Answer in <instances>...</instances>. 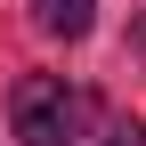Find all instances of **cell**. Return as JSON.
Wrapping results in <instances>:
<instances>
[{
    "label": "cell",
    "instance_id": "7a4b0ae2",
    "mask_svg": "<svg viewBox=\"0 0 146 146\" xmlns=\"http://www.w3.org/2000/svg\"><path fill=\"white\" fill-rule=\"evenodd\" d=\"M33 25L57 33V41H81V33L98 25V0H33Z\"/></svg>",
    "mask_w": 146,
    "mask_h": 146
},
{
    "label": "cell",
    "instance_id": "3957f363",
    "mask_svg": "<svg viewBox=\"0 0 146 146\" xmlns=\"http://www.w3.org/2000/svg\"><path fill=\"white\" fill-rule=\"evenodd\" d=\"M106 146H146V130H138V114H114V106H106Z\"/></svg>",
    "mask_w": 146,
    "mask_h": 146
},
{
    "label": "cell",
    "instance_id": "6da1fadb",
    "mask_svg": "<svg viewBox=\"0 0 146 146\" xmlns=\"http://www.w3.org/2000/svg\"><path fill=\"white\" fill-rule=\"evenodd\" d=\"M8 130L25 146H73L81 130V98L57 81V73H25V81L8 89Z\"/></svg>",
    "mask_w": 146,
    "mask_h": 146
}]
</instances>
